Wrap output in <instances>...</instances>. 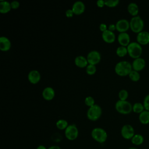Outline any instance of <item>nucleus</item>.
<instances>
[{"label": "nucleus", "mask_w": 149, "mask_h": 149, "mask_svg": "<svg viewBox=\"0 0 149 149\" xmlns=\"http://www.w3.org/2000/svg\"><path fill=\"white\" fill-rule=\"evenodd\" d=\"M132 70V65L127 61L119 62L115 66V73L120 76L129 75Z\"/></svg>", "instance_id": "obj_1"}, {"label": "nucleus", "mask_w": 149, "mask_h": 149, "mask_svg": "<svg viewBox=\"0 0 149 149\" xmlns=\"http://www.w3.org/2000/svg\"><path fill=\"white\" fill-rule=\"evenodd\" d=\"M91 137L99 143H104L106 141L108 137L107 132L101 127H95L91 132Z\"/></svg>", "instance_id": "obj_2"}, {"label": "nucleus", "mask_w": 149, "mask_h": 149, "mask_svg": "<svg viewBox=\"0 0 149 149\" xmlns=\"http://www.w3.org/2000/svg\"><path fill=\"white\" fill-rule=\"evenodd\" d=\"M127 53L133 58H140L142 53V48L140 44L136 42H130L127 47Z\"/></svg>", "instance_id": "obj_3"}, {"label": "nucleus", "mask_w": 149, "mask_h": 149, "mask_svg": "<svg viewBox=\"0 0 149 149\" xmlns=\"http://www.w3.org/2000/svg\"><path fill=\"white\" fill-rule=\"evenodd\" d=\"M115 109L120 113L128 114L133 110V107L129 101L119 100L115 104Z\"/></svg>", "instance_id": "obj_4"}, {"label": "nucleus", "mask_w": 149, "mask_h": 149, "mask_svg": "<svg viewBox=\"0 0 149 149\" xmlns=\"http://www.w3.org/2000/svg\"><path fill=\"white\" fill-rule=\"evenodd\" d=\"M102 109L98 105L95 104L91 107H89L87 111V118L92 121L97 120L102 115Z\"/></svg>", "instance_id": "obj_5"}, {"label": "nucleus", "mask_w": 149, "mask_h": 149, "mask_svg": "<svg viewBox=\"0 0 149 149\" xmlns=\"http://www.w3.org/2000/svg\"><path fill=\"white\" fill-rule=\"evenodd\" d=\"M129 23L130 28L133 32L139 33L142 31L144 27V22L139 16L133 17Z\"/></svg>", "instance_id": "obj_6"}, {"label": "nucleus", "mask_w": 149, "mask_h": 149, "mask_svg": "<svg viewBox=\"0 0 149 149\" xmlns=\"http://www.w3.org/2000/svg\"><path fill=\"white\" fill-rule=\"evenodd\" d=\"M65 136L66 138L70 141L76 140L79 136V130L74 124L69 125L65 130Z\"/></svg>", "instance_id": "obj_7"}, {"label": "nucleus", "mask_w": 149, "mask_h": 149, "mask_svg": "<svg viewBox=\"0 0 149 149\" xmlns=\"http://www.w3.org/2000/svg\"><path fill=\"white\" fill-rule=\"evenodd\" d=\"M120 133L122 137L126 140H131L135 134L134 128L129 124L125 125L122 127Z\"/></svg>", "instance_id": "obj_8"}, {"label": "nucleus", "mask_w": 149, "mask_h": 149, "mask_svg": "<svg viewBox=\"0 0 149 149\" xmlns=\"http://www.w3.org/2000/svg\"><path fill=\"white\" fill-rule=\"evenodd\" d=\"M101 54L100 53L96 51L93 50L90 51L87 55V59L88 64L95 65L101 61Z\"/></svg>", "instance_id": "obj_9"}, {"label": "nucleus", "mask_w": 149, "mask_h": 149, "mask_svg": "<svg viewBox=\"0 0 149 149\" xmlns=\"http://www.w3.org/2000/svg\"><path fill=\"white\" fill-rule=\"evenodd\" d=\"M115 26L117 31L120 33H124L130 28V23L126 19H122L117 21Z\"/></svg>", "instance_id": "obj_10"}, {"label": "nucleus", "mask_w": 149, "mask_h": 149, "mask_svg": "<svg viewBox=\"0 0 149 149\" xmlns=\"http://www.w3.org/2000/svg\"><path fill=\"white\" fill-rule=\"evenodd\" d=\"M28 80L31 84H37L41 79V75L40 72L37 70H31L29 72L28 76Z\"/></svg>", "instance_id": "obj_11"}, {"label": "nucleus", "mask_w": 149, "mask_h": 149, "mask_svg": "<svg viewBox=\"0 0 149 149\" xmlns=\"http://www.w3.org/2000/svg\"><path fill=\"white\" fill-rule=\"evenodd\" d=\"M72 10L74 15H79L82 14L85 10V5L82 1H76L72 5Z\"/></svg>", "instance_id": "obj_12"}, {"label": "nucleus", "mask_w": 149, "mask_h": 149, "mask_svg": "<svg viewBox=\"0 0 149 149\" xmlns=\"http://www.w3.org/2000/svg\"><path fill=\"white\" fill-rule=\"evenodd\" d=\"M102 38L107 43H112L115 41L116 37L115 33L108 29L102 33Z\"/></svg>", "instance_id": "obj_13"}, {"label": "nucleus", "mask_w": 149, "mask_h": 149, "mask_svg": "<svg viewBox=\"0 0 149 149\" xmlns=\"http://www.w3.org/2000/svg\"><path fill=\"white\" fill-rule=\"evenodd\" d=\"M130 36L126 32L120 33L118 36V41L121 46L127 47V45L130 43Z\"/></svg>", "instance_id": "obj_14"}, {"label": "nucleus", "mask_w": 149, "mask_h": 149, "mask_svg": "<svg viewBox=\"0 0 149 149\" xmlns=\"http://www.w3.org/2000/svg\"><path fill=\"white\" fill-rule=\"evenodd\" d=\"M55 90L51 87H47L44 88L42 92V97L47 101L52 100L55 97Z\"/></svg>", "instance_id": "obj_15"}, {"label": "nucleus", "mask_w": 149, "mask_h": 149, "mask_svg": "<svg viewBox=\"0 0 149 149\" xmlns=\"http://www.w3.org/2000/svg\"><path fill=\"white\" fill-rule=\"evenodd\" d=\"M132 65L133 70L139 72L143 69L146 65V62L143 58H138L134 59Z\"/></svg>", "instance_id": "obj_16"}, {"label": "nucleus", "mask_w": 149, "mask_h": 149, "mask_svg": "<svg viewBox=\"0 0 149 149\" xmlns=\"http://www.w3.org/2000/svg\"><path fill=\"white\" fill-rule=\"evenodd\" d=\"M137 41L140 44H147L149 42V33L143 31L139 33L137 36Z\"/></svg>", "instance_id": "obj_17"}, {"label": "nucleus", "mask_w": 149, "mask_h": 149, "mask_svg": "<svg viewBox=\"0 0 149 149\" xmlns=\"http://www.w3.org/2000/svg\"><path fill=\"white\" fill-rule=\"evenodd\" d=\"M11 47V42L10 40L5 37L1 36L0 37V49L2 51H7Z\"/></svg>", "instance_id": "obj_18"}, {"label": "nucleus", "mask_w": 149, "mask_h": 149, "mask_svg": "<svg viewBox=\"0 0 149 149\" xmlns=\"http://www.w3.org/2000/svg\"><path fill=\"white\" fill-rule=\"evenodd\" d=\"M74 63L77 67L80 68H86L88 65L87 58H85L82 55L77 56L74 58Z\"/></svg>", "instance_id": "obj_19"}, {"label": "nucleus", "mask_w": 149, "mask_h": 149, "mask_svg": "<svg viewBox=\"0 0 149 149\" xmlns=\"http://www.w3.org/2000/svg\"><path fill=\"white\" fill-rule=\"evenodd\" d=\"M132 143L136 146L141 145L144 141V137L140 134H135L130 140Z\"/></svg>", "instance_id": "obj_20"}, {"label": "nucleus", "mask_w": 149, "mask_h": 149, "mask_svg": "<svg viewBox=\"0 0 149 149\" xmlns=\"http://www.w3.org/2000/svg\"><path fill=\"white\" fill-rule=\"evenodd\" d=\"M10 3L6 1H0V12L2 13H6L10 10Z\"/></svg>", "instance_id": "obj_21"}, {"label": "nucleus", "mask_w": 149, "mask_h": 149, "mask_svg": "<svg viewBox=\"0 0 149 149\" xmlns=\"http://www.w3.org/2000/svg\"><path fill=\"white\" fill-rule=\"evenodd\" d=\"M127 10L131 15L136 16L139 13V7L136 3L131 2L128 5Z\"/></svg>", "instance_id": "obj_22"}, {"label": "nucleus", "mask_w": 149, "mask_h": 149, "mask_svg": "<svg viewBox=\"0 0 149 149\" xmlns=\"http://www.w3.org/2000/svg\"><path fill=\"white\" fill-rule=\"evenodd\" d=\"M139 120L143 125L149 123V111L146 110L143 111L139 115Z\"/></svg>", "instance_id": "obj_23"}, {"label": "nucleus", "mask_w": 149, "mask_h": 149, "mask_svg": "<svg viewBox=\"0 0 149 149\" xmlns=\"http://www.w3.org/2000/svg\"><path fill=\"white\" fill-rule=\"evenodd\" d=\"M68 125L67 120L63 119H59L56 122V126L59 130H65Z\"/></svg>", "instance_id": "obj_24"}, {"label": "nucleus", "mask_w": 149, "mask_h": 149, "mask_svg": "<svg viewBox=\"0 0 149 149\" xmlns=\"http://www.w3.org/2000/svg\"><path fill=\"white\" fill-rule=\"evenodd\" d=\"M116 53L119 57H123L127 54V47L123 46L118 47L116 50Z\"/></svg>", "instance_id": "obj_25"}, {"label": "nucleus", "mask_w": 149, "mask_h": 149, "mask_svg": "<svg viewBox=\"0 0 149 149\" xmlns=\"http://www.w3.org/2000/svg\"><path fill=\"white\" fill-rule=\"evenodd\" d=\"M144 105L140 102H136L133 105V111L135 113H140L144 111Z\"/></svg>", "instance_id": "obj_26"}, {"label": "nucleus", "mask_w": 149, "mask_h": 149, "mask_svg": "<svg viewBox=\"0 0 149 149\" xmlns=\"http://www.w3.org/2000/svg\"><path fill=\"white\" fill-rule=\"evenodd\" d=\"M97 70V68L95 65L88 64L86 69V71L87 74L88 75H93L95 73Z\"/></svg>", "instance_id": "obj_27"}, {"label": "nucleus", "mask_w": 149, "mask_h": 149, "mask_svg": "<svg viewBox=\"0 0 149 149\" xmlns=\"http://www.w3.org/2000/svg\"><path fill=\"white\" fill-rule=\"evenodd\" d=\"M129 76L130 79L134 81H137L140 79V74L137 71H136L134 70H132L130 73L129 74Z\"/></svg>", "instance_id": "obj_28"}, {"label": "nucleus", "mask_w": 149, "mask_h": 149, "mask_svg": "<svg viewBox=\"0 0 149 149\" xmlns=\"http://www.w3.org/2000/svg\"><path fill=\"white\" fill-rule=\"evenodd\" d=\"M85 104L88 107H91L93 105H95V100L91 96H87L85 98L84 100Z\"/></svg>", "instance_id": "obj_29"}, {"label": "nucleus", "mask_w": 149, "mask_h": 149, "mask_svg": "<svg viewBox=\"0 0 149 149\" xmlns=\"http://www.w3.org/2000/svg\"><path fill=\"white\" fill-rule=\"evenodd\" d=\"M119 2V0H105V5L108 7L113 8L118 5Z\"/></svg>", "instance_id": "obj_30"}, {"label": "nucleus", "mask_w": 149, "mask_h": 149, "mask_svg": "<svg viewBox=\"0 0 149 149\" xmlns=\"http://www.w3.org/2000/svg\"><path fill=\"white\" fill-rule=\"evenodd\" d=\"M118 96L120 100H123V101L126 100V99L128 97V92L126 90H124V89L121 90L119 92Z\"/></svg>", "instance_id": "obj_31"}, {"label": "nucleus", "mask_w": 149, "mask_h": 149, "mask_svg": "<svg viewBox=\"0 0 149 149\" xmlns=\"http://www.w3.org/2000/svg\"><path fill=\"white\" fill-rule=\"evenodd\" d=\"M143 105L144 108L149 111V94L147 95L144 100V102H143Z\"/></svg>", "instance_id": "obj_32"}, {"label": "nucleus", "mask_w": 149, "mask_h": 149, "mask_svg": "<svg viewBox=\"0 0 149 149\" xmlns=\"http://www.w3.org/2000/svg\"><path fill=\"white\" fill-rule=\"evenodd\" d=\"M10 6H11L12 9H16L19 7L20 3L17 1H13L10 2Z\"/></svg>", "instance_id": "obj_33"}, {"label": "nucleus", "mask_w": 149, "mask_h": 149, "mask_svg": "<svg viewBox=\"0 0 149 149\" xmlns=\"http://www.w3.org/2000/svg\"><path fill=\"white\" fill-rule=\"evenodd\" d=\"M65 15H66V17H72L73 16L74 13L72 9H68L66 10Z\"/></svg>", "instance_id": "obj_34"}, {"label": "nucleus", "mask_w": 149, "mask_h": 149, "mask_svg": "<svg viewBox=\"0 0 149 149\" xmlns=\"http://www.w3.org/2000/svg\"><path fill=\"white\" fill-rule=\"evenodd\" d=\"M99 28H100V30L102 32H104V31H106L107 30H108V27H107V24H105V23H101V24H100Z\"/></svg>", "instance_id": "obj_35"}, {"label": "nucleus", "mask_w": 149, "mask_h": 149, "mask_svg": "<svg viewBox=\"0 0 149 149\" xmlns=\"http://www.w3.org/2000/svg\"><path fill=\"white\" fill-rule=\"evenodd\" d=\"M97 6L99 8H102L105 6V1L103 0H98L96 2Z\"/></svg>", "instance_id": "obj_36"}, {"label": "nucleus", "mask_w": 149, "mask_h": 149, "mask_svg": "<svg viewBox=\"0 0 149 149\" xmlns=\"http://www.w3.org/2000/svg\"><path fill=\"white\" fill-rule=\"evenodd\" d=\"M108 29L110 31H113L115 30H116V26L115 24H110L108 27Z\"/></svg>", "instance_id": "obj_37"}, {"label": "nucleus", "mask_w": 149, "mask_h": 149, "mask_svg": "<svg viewBox=\"0 0 149 149\" xmlns=\"http://www.w3.org/2000/svg\"><path fill=\"white\" fill-rule=\"evenodd\" d=\"M48 149H61V148L58 146L54 145V146H51L49 147L48 148Z\"/></svg>", "instance_id": "obj_38"}, {"label": "nucleus", "mask_w": 149, "mask_h": 149, "mask_svg": "<svg viewBox=\"0 0 149 149\" xmlns=\"http://www.w3.org/2000/svg\"><path fill=\"white\" fill-rule=\"evenodd\" d=\"M36 149H48V148H47V147L44 145H39Z\"/></svg>", "instance_id": "obj_39"}, {"label": "nucleus", "mask_w": 149, "mask_h": 149, "mask_svg": "<svg viewBox=\"0 0 149 149\" xmlns=\"http://www.w3.org/2000/svg\"><path fill=\"white\" fill-rule=\"evenodd\" d=\"M128 149H139V148L135 147H129Z\"/></svg>", "instance_id": "obj_40"}]
</instances>
